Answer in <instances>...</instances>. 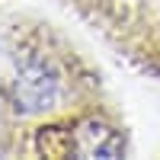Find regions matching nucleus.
<instances>
[{"mask_svg": "<svg viewBox=\"0 0 160 160\" xmlns=\"http://www.w3.org/2000/svg\"><path fill=\"white\" fill-rule=\"evenodd\" d=\"M0 154L122 157L128 131L99 71L71 38L32 16L3 32Z\"/></svg>", "mask_w": 160, "mask_h": 160, "instance_id": "obj_1", "label": "nucleus"}, {"mask_svg": "<svg viewBox=\"0 0 160 160\" xmlns=\"http://www.w3.org/2000/svg\"><path fill=\"white\" fill-rule=\"evenodd\" d=\"M135 71L160 77V0H61Z\"/></svg>", "mask_w": 160, "mask_h": 160, "instance_id": "obj_2", "label": "nucleus"}]
</instances>
